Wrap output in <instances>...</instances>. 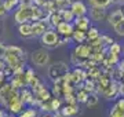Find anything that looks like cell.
<instances>
[{"instance_id":"1","label":"cell","mask_w":124,"mask_h":117,"mask_svg":"<svg viewBox=\"0 0 124 117\" xmlns=\"http://www.w3.org/2000/svg\"><path fill=\"white\" fill-rule=\"evenodd\" d=\"M70 70L69 65H68L65 61H57V62L48 65V69H47V74H48V79L53 83L55 81L62 80L63 77L68 74V72Z\"/></svg>"},{"instance_id":"2","label":"cell","mask_w":124,"mask_h":117,"mask_svg":"<svg viewBox=\"0 0 124 117\" xmlns=\"http://www.w3.org/2000/svg\"><path fill=\"white\" fill-rule=\"evenodd\" d=\"M31 62L36 68H46L50 63V52L47 48H37L32 51L31 54Z\"/></svg>"},{"instance_id":"3","label":"cell","mask_w":124,"mask_h":117,"mask_svg":"<svg viewBox=\"0 0 124 117\" xmlns=\"http://www.w3.org/2000/svg\"><path fill=\"white\" fill-rule=\"evenodd\" d=\"M40 41H41V44L44 45L46 48H55V47H58V45L61 44V37L55 32V29L48 28L40 36Z\"/></svg>"},{"instance_id":"4","label":"cell","mask_w":124,"mask_h":117,"mask_svg":"<svg viewBox=\"0 0 124 117\" xmlns=\"http://www.w3.org/2000/svg\"><path fill=\"white\" fill-rule=\"evenodd\" d=\"M6 109H7L11 114H15V116L22 112L23 109H25V103L19 99V94L14 95L13 98L8 99V102L6 105Z\"/></svg>"},{"instance_id":"5","label":"cell","mask_w":124,"mask_h":117,"mask_svg":"<svg viewBox=\"0 0 124 117\" xmlns=\"http://www.w3.org/2000/svg\"><path fill=\"white\" fill-rule=\"evenodd\" d=\"M73 30H75L73 22H65V21H61V22L55 26V32L59 35L61 39H70Z\"/></svg>"},{"instance_id":"6","label":"cell","mask_w":124,"mask_h":117,"mask_svg":"<svg viewBox=\"0 0 124 117\" xmlns=\"http://www.w3.org/2000/svg\"><path fill=\"white\" fill-rule=\"evenodd\" d=\"M88 11H90V19H91V21H95V22H103V21H106L108 8L93 6Z\"/></svg>"},{"instance_id":"7","label":"cell","mask_w":124,"mask_h":117,"mask_svg":"<svg viewBox=\"0 0 124 117\" xmlns=\"http://www.w3.org/2000/svg\"><path fill=\"white\" fill-rule=\"evenodd\" d=\"M72 52H73V54H75L79 59H81V61L84 62L85 59H88V58H90V54H91V48H90L88 43L85 41V43H80V44H77Z\"/></svg>"},{"instance_id":"8","label":"cell","mask_w":124,"mask_h":117,"mask_svg":"<svg viewBox=\"0 0 124 117\" xmlns=\"http://www.w3.org/2000/svg\"><path fill=\"white\" fill-rule=\"evenodd\" d=\"M69 8H70V11L73 13L75 17L87 15V13H88V7H87V4H85L84 1H81V0H75V1H72L70 6H69Z\"/></svg>"},{"instance_id":"9","label":"cell","mask_w":124,"mask_h":117,"mask_svg":"<svg viewBox=\"0 0 124 117\" xmlns=\"http://www.w3.org/2000/svg\"><path fill=\"white\" fill-rule=\"evenodd\" d=\"M79 103H63L58 112L61 113L62 117H76L79 114Z\"/></svg>"},{"instance_id":"10","label":"cell","mask_w":124,"mask_h":117,"mask_svg":"<svg viewBox=\"0 0 124 117\" xmlns=\"http://www.w3.org/2000/svg\"><path fill=\"white\" fill-rule=\"evenodd\" d=\"M31 25H32V36H33V37H40L50 28L46 19L33 21V22H31Z\"/></svg>"},{"instance_id":"11","label":"cell","mask_w":124,"mask_h":117,"mask_svg":"<svg viewBox=\"0 0 124 117\" xmlns=\"http://www.w3.org/2000/svg\"><path fill=\"white\" fill-rule=\"evenodd\" d=\"M19 99L22 101L25 106H36V102H35V95L32 92V90L29 87H23L19 90Z\"/></svg>"},{"instance_id":"12","label":"cell","mask_w":124,"mask_h":117,"mask_svg":"<svg viewBox=\"0 0 124 117\" xmlns=\"http://www.w3.org/2000/svg\"><path fill=\"white\" fill-rule=\"evenodd\" d=\"M73 26H75V29H79V30L87 32V30H88V28L91 26L90 17H87V15L75 17V19H73Z\"/></svg>"},{"instance_id":"13","label":"cell","mask_w":124,"mask_h":117,"mask_svg":"<svg viewBox=\"0 0 124 117\" xmlns=\"http://www.w3.org/2000/svg\"><path fill=\"white\" fill-rule=\"evenodd\" d=\"M123 18H124V15H123L121 8H116V10H113V11H110V13H108L106 22L110 28H113L116 23L119 22V21H121Z\"/></svg>"},{"instance_id":"14","label":"cell","mask_w":124,"mask_h":117,"mask_svg":"<svg viewBox=\"0 0 124 117\" xmlns=\"http://www.w3.org/2000/svg\"><path fill=\"white\" fill-rule=\"evenodd\" d=\"M18 35L21 39H31L32 36V25L31 22L18 23Z\"/></svg>"},{"instance_id":"15","label":"cell","mask_w":124,"mask_h":117,"mask_svg":"<svg viewBox=\"0 0 124 117\" xmlns=\"http://www.w3.org/2000/svg\"><path fill=\"white\" fill-rule=\"evenodd\" d=\"M4 54H10V55H14V57H18V58L25 59V51L18 45H6Z\"/></svg>"},{"instance_id":"16","label":"cell","mask_w":124,"mask_h":117,"mask_svg":"<svg viewBox=\"0 0 124 117\" xmlns=\"http://www.w3.org/2000/svg\"><path fill=\"white\" fill-rule=\"evenodd\" d=\"M70 39L75 41V43H77V44H80V43H85V41H87V33H85L84 30L75 29V30H73V33H72Z\"/></svg>"},{"instance_id":"17","label":"cell","mask_w":124,"mask_h":117,"mask_svg":"<svg viewBox=\"0 0 124 117\" xmlns=\"http://www.w3.org/2000/svg\"><path fill=\"white\" fill-rule=\"evenodd\" d=\"M58 11H59V15H61L62 21H65V22H73L75 15H73V13L70 11L69 7L68 8H58Z\"/></svg>"},{"instance_id":"18","label":"cell","mask_w":124,"mask_h":117,"mask_svg":"<svg viewBox=\"0 0 124 117\" xmlns=\"http://www.w3.org/2000/svg\"><path fill=\"white\" fill-rule=\"evenodd\" d=\"M88 4L93 7H103V8H109L112 4H115V0H88Z\"/></svg>"},{"instance_id":"19","label":"cell","mask_w":124,"mask_h":117,"mask_svg":"<svg viewBox=\"0 0 124 117\" xmlns=\"http://www.w3.org/2000/svg\"><path fill=\"white\" fill-rule=\"evenodd\" d=\"M48 102H50V109H51V113L58 112V110L61 109V106L63 105V101H62L61 98H57V96H51Z\"/></svg>"},{"instance_id":"20","label":"cell","mask_w":124,"mask_h":117,"mask_svg":"<svg viewBox=\"0 0 124 117\" xmlns=\"http://www.w3.org/2000/svg\"><path fill=\"white\" fill-rule=\"evenodd\" d=\"M106 51L108 52H110V54H115V55H119L121 57V51H123V47L120 44L119 41H113L109 47H106Z\"/></svg>"},{"instance_id":"21","label":"cell","mask_w":124,"mask_h":117,"mask_svg":"<svg viewBox=\"0 0 124 117\" xmlns=\"http://www.w3.org/2000/svg\"><path fill=\"white\" fill-rule=\"evenodd\" d=\"M98 102H99V94H97V92H90L88 98H87L84 105L87 108H94V106L98 105Z\"/></svg>"},{"instance_id":"22","label":"cell","mask_w":124,"mask_h":117,"mask_svg":"<svg viewBox=\"0 0 124 117\" xmlns=\"http://www.w3.org/2000/svg\"><path fill=\"white\" fill-rule=\"evenodd\" d=\"M1 4H3V7H4L6 11L10 13V11L15 10L18 6H19V0H3Z\"/></svg>"},{"instance_id":"23","label":"cell","mask_w":124,"mask_h":117,"mask_svg":"<svg viewBox=\"0 0 124 117\" xmlns=\"http://www.w3.org/2000/svg\"><path fill=\"white\" fill-rule=\"evenodd\" d=\"M17 117H37V110L35 109V106H28L19 114H17Z\"/></svg>"},{"instance_id":"24","label":"cell","mask_w":124,"mask_h":117,"mask_svg":"<svg viewBox=\"0 0 124 117\" xmlns=\"http://www.w3.org/2000/svg\"><path fill=\"white\" fill-rule=\"evenodd\" d=\"M87 33V41L90 40H94V39H98V37L101 36V33H99V29L95 26H90L88 30L85 32Z\"/></svg>"},{"instance_id":"25","label":"cell","mask_w":124,"mask_h":117,"mask_svg":"<svg viewBox=\"0 0 124 117\" xmlns=\"http://www.w3.org/2000/svg\"><path fill=\"white\" fill-rule=\"evenodd\" d=\"M109 117H124V109H120L115 103L109 110Z\"/></svg>"},{"instance_id":"26","label":"cell","mask_w":124,"mask_h":117,"mask_svg":"<svg viewBox=\"0 0 124 117\" xmlns=\"http://www.w3.org/2000/svg\"><path fill=\"white\" fill-rule=\"evenodd\" d=\"M113 32H115L119 37H124V18L121 19V21H119V22L113 26Z\"/></svg>"},{"instance_id":"27","label":"cell","mask_w":124,"mask_h":117,"mask_svg":"<svg viewBox=\"0 0 124 117\" xmlns=\"http://www.w3.org/2000/svg\"><path fill=\"white\" fill-rule=\"evenodd\" d=\"M99 37H101V41H102V44L105 45V47H109V45H110L112 43L115 41V40H113V39H112L110 36H108V35H101Z\"/></svg>"},{"instance_id":"28","label":"cell","mask_w":124,"mask_h":117,"mask_svg":"<svg viewBox=\"0 0 124 117\" xmlns=\"http://www.w3.org/2000/svg\"><path fill=\"white\" fill-rule=\"evenodd\" d=\"M6 81H7V77H6V74L3 73V70H0V86L4 84Z\"/></svg>"},{"instance_id":"29","label":"cell","mask_w":124,"mask_h":117,"mask_svg":"<svg viewBox=\"0 0 124 117\" xmlns=\"http://www.w3.org/2000/svg\"><path fill=\"white\" fill-rule=\"evenodd\" d=\"M4 52H6V45L0 43V58H3V55H4Z\"/></svg>"},{"instance_id":"30","label":"cell","mask_w":124,"mask_h":117,"mask_svg":"<svg viewBox=\"0 0 124 117\" xmlns=\"http://www.w3.org/2000/svg\"><path fill=\"white\" fill-rule=\"evenodd\" d=\"M6 13H7V11L4 10V7H3V4L0 3V18H1V17H4V15H6Z\"/></svg>"},{"instance_id":"31","label":"cell","mask_w":124,"mask_h":117,"mask_svg":"<svg viewBox=\"0 0 124 117\" xmlns=\"http://www.w3.org/2000/svg\"><path fill=\"white\" fill-rule=\"evenodd\" d=\"M40 117H57V116H55L54 113H43Z\"/></svg>"},{"instance_id":"32","label":"cell","mask_w":124,"mask_h":117,"mask_svg":"<svg viewBox=\"0 0 124 117\" xmlns=\"http://www.w3.org/2000/svg\"><path fill=\"white\" fill-rule=\"evenodd\" d=\"M0 117H6V113H4V110L0 108Z\"/></svg>"},{"instance_id":"33","label":"cell","mask_w":124,"mask_h":117,"mask_svg":"<svg viewBox=\"0 0 124 117\" xmlns=\"http://www.w3.org/2000/svg\"><path fill=\"white\" fill-rule=\"evenodd\" d=\"M6 117H17V116H15V114H11V113H10V114H6Z\"/></svg>"},{"instance_id":"34","label":"cell","mask_w":124,"mask_h":117,"mask_svg":"<svg viewBox=\"0 0 124 117\" xmlns=\"http://www.w3.org/2000/svg\"><path fill=\"white\" fill-rule=\"evenodd\" d=\"M120 8H121V11H123V15H124V3H121V7H120Z\"/></svg>"},{"instance_id":"35","label":"cell","mask_w":124,"mask_h":117,"mask_svg":"<svg viewBox=\"0 0 124 117\" xmlns=\"http://www.w3.org/2000/svg\"><path fill=\"white\" fill-rule=\"evenodd\" d=\"M54 1H58V0H54Z\"/></svg>"}]
</instances>
